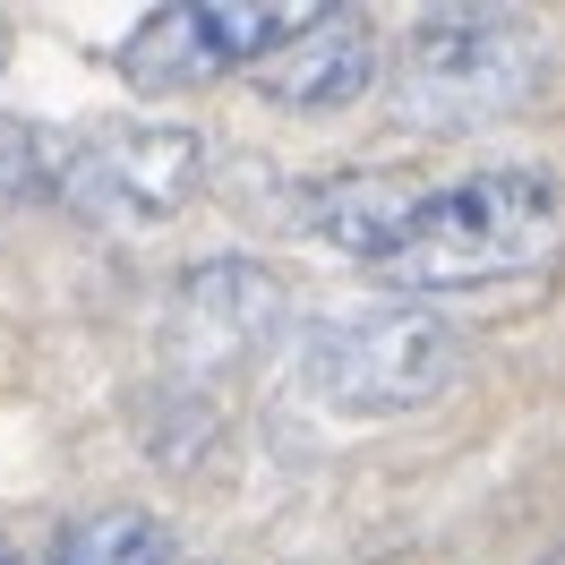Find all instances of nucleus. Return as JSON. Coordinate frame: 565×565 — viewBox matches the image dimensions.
<instances>
[{
	"label": "nucleus",
	"instance_id": "1",
	"mask_svg": "<svg viewBox=\"0 0 565 565\" xmlns=\"http://www.w3.org/2000/svg\"><path fill=\"white\" fill-rule=\"evenodd\" d=\"M557 180L540 163H489V172H462L420 189V214L377 275L403 291V300H428V291H471V282H505L548 266L557 248Z\"/></svg>",
	"mask_w": 565,
	"mask_h": 565
},
{
	"label": "nucleus",
	"instance_id": "2",
	"mask_svg": "<svg viewBox=\"0 0 565 565\" xmlns=\"http://www.w3.org/2000/svg\"><path fill=\"white\" fill-rule=\"evenodd\" d=\"M300 369L343 420H403L455 386L462 334L428 300H377V309H343L309 326Z\"/></svg>",
	"mask_w": 565,
	"mask_h": 565
},
{
	"label": "nucleus",
	"instance_id": "3",
	"mask_svg": "<svg viewBox=\"0 0 565 565\" xmlns=\"http://www.w3.org/2000/svg\"><path fill=\"white\" fill-rule=\"evenodd\" d=\"M531 86H540V35L480 0L428 9L394 61V111L420 129H480L497 111L531 104Z\"/></svg>",
	"mask_w": 565,
	"mask_h": 565
},
{
	"label": "nucleus",
	"instance_id": "4",
	"mask_svg": "<svg viewBox=\"0 0 565 565\" xmlns=\"http://www.w3.org/2000/svg\"><path fill=\"white\" fill-rule=\"evenodd\" d=\"M206 180V138L180 129V120H95V129H70V154H61V180H52V206L86 214V223H111V232H138V223H172Z\"/></svg>",
	"mask_w": 565,
	"mask_h": 565
},
{
	"label": "nucleus",
	"instance_id": "5",
	"mask_svg": "<svg viewBox=\"0 0 565 565\" xmlns=\"http://www.w3.org/2000/svg\"><path fill=\"white\" fill-rule=\"evenodd\" d=\"M309 18H318L309 0H180V9H154L120 43V77L138 95H180V86H206L223 70H257Z\"/></svg>",
	"mask_w": 565,
	"mask_h": 565
},
{
	"label": "nucleus",
	"instance_id": "6",
	"mask_svg": "<svg viewBox=\"0 0 565 565\" xmlns=\"http://www.w3.org/2000/svg\"><path fill=\"white\" fill-rule=\"evenodd\" d=\"M282 326V282L275 266L257 257H198L189 275L172 282V309H163V352L189 369V377H214V369H241L248 352H266Z\"/></svg>",
	"mask_w": 565,
	"mask_h": 565
},
{
	"label": "nucleus",
	"instance_id": "7",
	"mask_svg": "<svg viewBox=\"0 0 565 565\" xmlns=\"http://www.w3.org/2000/svg\"><path fill=\"white\" fill-rule=\"evenodd\" d=\"M377 86V26L352 9H318L291 43L257 61V95L291 111H343Z\"/></svg>",
	"mask_w": 565,
	"mask_h": 565
},
{
	"label": "nucleus",
	"instance_id": "8",
	"mask_svg": "<svg viewBox=\"0 0 565 565\" xmlns=\"http://www.w3.org/2000/svg\"><path fill=\"white\" fill-rule=\"evenodd\" d=\"M412 214H420V180L343 172V180H318L300 198V232L343 248V257H360V266H386L394 248H403V232H412Z\"/></svg>",
	"mask_w": 565,
	"mask_h": 565
},
{
	"label": "nucleus",
	"instance_id": "9",
	"mask_svg": "<svg viewBox=\"0 0 565 565\" xmlns=\"http://www.w3.org/2000/svg\"><path fill=\"white\" fill-rule=\"evenodd\" d=\"M43 565H180L172 557V523L146 505H95L86 523H70L52 540Z\"/></svg>",
	"mask_w": 565,
	"mask_h": 565
},
{
	"label": "nucleus",
	"instance_id": "10",
	"mask_svg": "<svg viewBox=\"0 0 565 565\" xmlns=\"http://www.w3.org/2000/svg\"><path fill=\"white\" fill-rule=\"evenodd\" d=\"M61 154H70V129H52V120H0V223L18 206L52 198Z\"/></svg>",
	"mask_w": 565,
	"mask_h": 565
},
{
	"label": "nucleus",
	"instance_id": "11",
	"mask_svg": "<svg viewBox=\"0 0 565 565\" xmlns=\"http://www.w3.org/2000/svg\"><path fill=\"white\" fill-rule=\"evenodd\" d=\"M0 565H18V557H9V540H0Z\"/></svg>",
	"mask_w": 565,
	"mask_h": 565
}]
</instances>
